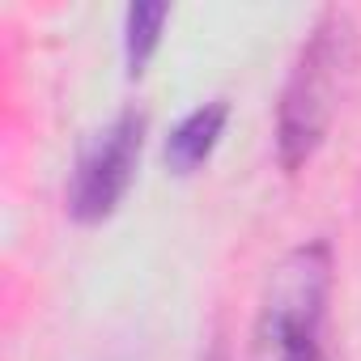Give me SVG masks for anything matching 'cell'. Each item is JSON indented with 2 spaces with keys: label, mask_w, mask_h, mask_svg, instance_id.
<instances>
[{
  "label": "cell",
  "mask_w": 361,
  "mask_h": 361,
  "mask_svg": "<svg viewBox=\"0 0 361 361\" xmlns=\"http://www.w3.org/2000/svg\"><path fill=\"white\" fill-rule=\"evenodd\" d=\"M353 73H357V22L344 9H323L302 39L276 102L272 140L285 174H298L314 161V153L331 136Z\"/></svg>",
  "instance_id": "obj_1"
},
{
  "label": "cell",
  "mask_w": 361,
  "mask_h": 361,
  "mask_svg": "<svg viewBox=\"0 0 361 361\" xmlns=\"http://www.w3.org/2000/svg\"><path fill=\"white\" fill-rule=\"evenodd\" d=\"M331 298V247L302 243L268 272L247 361H323V323Z\"/></svg>",
  "instance_id": "obj_2"
},
{
  "label": "cell",
  "mask_w": 361,
  "mask_h": 361,
  "mask_svg": "<svg viewBox=\"0 0 361 361\" xmlns=\"http://www.w3.org/2000/svg\"><path fill=\"white\" fill-rule=\"evenodd\" d=\"M145 136H149V115L140 106H123L98 132H90V140L77 149L64 188V209L77 226H102L106 217L119 213V204L136 183Z\"/></svg>",
  "instance_id": "obj_3"
},
{
  "label": "cell",
  "mask_w": 361,
  "mask_h": 361,
  "mask_svg": "<svg viewBox=\"0 0 361 361\" xmlns=\"http://www.w3.org/2000/svg\"><path fill=\"white\" fill-rule=\"evenodd\" d=\"M226 128H230V102L226 98H209V102L192 106L161 140L166 170L178 174V178H192L200 166H209V157L217 153Z\"/></svg>",
  "instance_id": "obj_4"
},
{
  "label": "cell",
  "mask_w": 361,
  "mask_h": 361,
  "mask_svg": "<svg viewBox=\"0 0 361 361\" xmlns=\"http://www.w3.org/2000/svg\"><path fill=\"white\" fill-rule=\"evenodd\" d=\"M170 22V5L166 0H136V5L123 9V68L128 77H145V68L153 64L161 35Z\"/></svg>",
  "instance_id": "obj_5"
},
{
  "label": "cell",
  "mask_w": 361,
  "mask_h": 361,
  "mask_svg": "<svg viewBox=\"0 0 361 361\" xmlns=\"http://www.w3.org/2000/svg\"><path fill=\"white\" fill-rule=\"evenodd\" d=\"M200 361H226V348H221V344H209V353H204Z\"/></svg>",
  "instance_id": "obj_6"
}]
</instances>
